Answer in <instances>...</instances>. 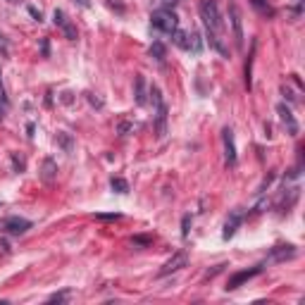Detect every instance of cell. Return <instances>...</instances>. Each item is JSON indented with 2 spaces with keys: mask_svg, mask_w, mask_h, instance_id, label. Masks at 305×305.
<instances>
[{
  "mask_svg": "<svg viewBox=\"0 0 305 305\" xmlns=\"http://www.w3.org/2000/svg\"><path fill=\"white\" fill-rule=\"evenodd\" d=\"M150 24L162 34H174L179 29V19L172 10H155L150 15Z\"/></svg>",
  "mask_w": 305,
  "mask_h": 305,
  "instance_id": "cell-2",
  "label": "cell"
},
{
  "mask_svg": "<svg viewBox=\"0 0 305 305\" xmlns=\"http://www.w3.org/2000/svg\"><path fill=\"white\" fill-rule=\"evenodd\" d=\"M29 15H31L34 19H36V22H43V15H41V10L31 8V5H29Z\"/></svg>",
  "mask_w": 305,
  "mask_h": 305,
  "instance_id": "cell-24",
  "label": "cell"
},
{
  "mask_svg": "<svg viewBox=\"0 0 305 305\" xmlns=\"http://www.w3.org/2000/svg\"><path fill=\"white\" fill-rule=\"evenodd\" d=\"M253 5H258V8H262V5H265V0H253Z\"/></svg>",
  "mask_w": 305,
  "mask_h": 305,
  "instance_id": "cell-30",
  "label": "cell"
},
{
  "mask_svg": "<svg viewBox=\"0 0 305 305\" xmlns=\"http://www.w3.org/2000/svg\"><path fill=\"white\" fill-rule=\"evenodd\" d=\"M134 243H141V246H145V243H148V239H143V236H138V239H134Z\"/></svg>",
  "mask_w": 305,
  "mask_h": 305,
  "instance_id": "cell-29",
  "label": "cell"
},
{
  "mask_svg": "<svg viewBox=\"0 0 305 305\" xmlns=\"http://www.w3.org/2000/svg\"><path fill=\"white\" fill-rule=\"evenodd\" d=\"M57 145H60L64 152H72V150H74L72 134H67V131H60V134H57Z\"/></svg>",
  "mask_w": 305,
  "mask_h": 305,
  "instance_id": "cell-16",
  "label": "cell"
},
{
  "mask_svg": "<svg viewBox=\"0 0 305 305\" xmlns=\"http://www.w3.org/2000/svg\"><path fill=\"white\" fill-rule=\"evenodd\" d=\"M53 19H55V27H57L60 31H62L67 41H77V27H74L72 22H69V17L64 15L62 10H55Z\"/></svg>",
  "mask_w": 305,
  "mask_h": 305,
  "instance_id": "cell-4",
  "label": "cell"
},
{
  "mask_svg": "<svg viewBox=\"0 0 305 305\" xmlns=\"http://www.w3.org/2000/svg\"><path fill=\"white\" fill-rule=\"evenodd\" d=\"M229 17H232V27H234V41H236V45L241 48L243 45V29H241V15H239V10L229 8Z\"/></svg>",
  "mask_w": 305,
  "mask_h": 305,
  "instance_id": "cell-10",
  "label": "cell"
},
{
  "mask_svg": "<svg viewBox=\"0 0 305 305\" xmlns=\"http://www.w3.org/2000/svg\"><path fill=\"white\" fill-rule=\"evenodd\" d=\"M277 112H279V117H281V122L288 126V134L296 136L298 134V124H296V119H293V115H291V110H288L286 105L281 103V105L277 108Z\"/></svg>",
  "mask_w": 305,
  "mask_h": 305,
  "instance_id": "cell-12",
  "label": "cell"
},
{
  "mask_svg": "<svg viewBox=\"0 0 305 305\" xmlns=\"http://www.w3.org/2000/svg\"><path fill=\"white\" fill-rule=\"evenodd\" d=\"M3 229L10 234H24L27 229H31V222L24 219V217H8V219L3 222Z\"/></svg>",
  "mask_w": 305,
  "mask_h": 305,
  "instance_id": "cell-7",
  "label": "cell"
},
{
  "mask_svg": "<svg viewBox=\"0 0 305 305\" xmlns=\"http://www.w3.org/2000/svg\"><path fill=\"white\" fill-rule=\"evenodd\" d=\"M158 3H160V5H165V10H167V8L174 10V5H177V0H158Z\"/></svg>",
  "mask_w": 305,
  "mask_h": 305,
  "instance_id": "cell-25",
  "label": "cell"
},
{
  "mask_svg": "<svg viewBox=\"0 0 305 305\" xmlns=\"http://www.w3.org/2000/svg\"><path fill=\"white\" fill-rule=\"evenodd\" d=\"M77 3H79L81 8H86V10H89V8H91V0H77Z\"/></svg>",
  "mask_w": 305,
  "mask_h": 305,
  "instance_id": "cell-28",
  "label": "cell"
},
{
  "mask_svg": "<svg viewBox=\"0 0 305 305\" xmlns=\"http://www.w3.org/2000/svg\"><path fill=\"white\" fill-rule=\"evenodd\" d=\"M69 296H72V291L67 288V291H60V293H53L48 300H50V303H64V300H69Z\"/></svg>",
  "mask_w": 305,
  "mask_h": 305,
  "instance_id": "cell-20",
  "label": "cell"
},
{
  "mask_svg": "<svg viewBox=\"0 0 305 305\" xmlns=\"http://www.w3.org/2000/svg\"><path fill=\"white\" fill-rule=\"evenodd\" d=\"M155 134H158V138H162V136L167 134V105L165 103H160L158 108H155Z\"/></svg>",
  "mask_w": 305,
  "mask_h": 305,
  "instance_id": "cell-9",
  "label": "cell"
},
{
  "mask_svg": "<svg viewBox=\"0 0 305 305\" xmlns=\"http://www.w3.org/2000/svg\"><path fill=\"white\" fill-rule=\"evenodd\" d=\"M172 36H174V43L179 45V48H184V50L200 53V48H203V41H200V36H198V34H189V31H181V29H177Z\"/></svg>",
  "mask_w": 305,
  "mask_h": 305,
  "instance_id": "cell-3",
  "label": "cell"
},
{
  "mask_svg": "<svg viewBox=\"0 0 305 305\" xmlns=\"http://www.w3.org/2000/svg\"><path fill=\"white\" fill-rule=\"evenodd\" d=\"M10 55V43H8V38L0 34V57H8Z\"/></svg>",
  "mask_w": 305,
  "mask_h": 305,
  "instance_id": "cell-22",
  "label": "cell"
},
{
  "mask_svg": "<svg viewBox=\"0 0 305 305\" xmlns=\"http://www.w3.org/2000/svg\"><path fill=\"white\" fill-rule=\"evenodd\" d=\"M200 17H203L205 31H215V34H222L224 31V22H222V15L217 10L215 0H203L200 3Z\"/></svg>",
  "mask_w": 305,
  "mask_h": 305,
  "instance_id": "cell-1",
  "label": "cell"
},
{
  "mask_svg": "<svg viewBox=\"0 0 305 305\" xmlns=\"http://www.w3.org/2000/svg\"><path fill=\"white\" fill-rule=\"evenodd\" d=\"M181 267H186V253L179 251V253H174L170 260L162 265L160 269V277H167V274H172V272H179Z\"/></svg>",
  "mask_w": 305,
  "mask_h": 305,
  "instance_id": "cell-5",
  "label": "cell"
},
{
  "mask_svg": "<svg viewBox=\"0 0 305 305\" xmlns=\"http://www.w3.org/2000/svg\"><path fill=\"white\" fill-rule=\"evenodd\" d=\"M98 219H119V215H98Z\"/></svg>",
  "mask_w": 305,
  "mask_h": 305,
  "instance_id": "cell-27",
  "label": "cell"
},
{
  "mask_svg": "<svg viewBox=\"0 0 305 305\" xmlns=\"http://www.w3.org/2000/svg\"><path fill=\"white\" fill-rule=\"evenodd\" d=\"M110 186H112V191H117V193H126V191H129V184H126L124 179H119V177H112Z\"/></svg>",
  "mask_w": 305,
  "mask_h": 305,
  "instance_id": "cell-18",
  "label": "cell"
},
{
  "mask_svg": "<svg viewBox=\"0 0 305 305\" xmlns=\"http://www.w3.org/2000/svg\"><path fill=\"white\" fill-rule=\"evenodd\" d=\"M145 96H148V86H145V77H136V86H134V100L136 105H145Z\"/></svg>",
  "mask_w": 305,
  "mask_h": 305,
  "instance_id": "cell-15",
  "label": "cell"
},
{
  "mask_svg": "<svg viewBox=\"0 0 305 305\" xmlns=\"http://www.w3.org/2000/svg\"><path fill=\"white\" fill-rule=\"evenodd\" d=\"M129 129H131V124H126V122H122V124H119V134L124 136L126 131H129Z\"/></svg>",
  "mask_w": 305,
  "mask_h": 305,
  "instance_id": "cell-26",
  "label": "cell"
},
{
  "mask_svg": "<svg viewBox=\"0 0 305 305\" xmlns=\"http://www.w3.org/2000/svg\"><path fill=\"white\" fill-rule=\"evenodd\" d=\"M189 232H191V215H184V219H181V236L189 239Z\"/></svg>",
  "mask_w": 305,
  "mask_h": 305,
  "instance_id": "cell-21",
  "label": "cell"
},
{
  "mask_svg": "<svg viewBox=\"0 0 305 305\" xmlns=\"http://www.w3.org/2000/svg\"><path fill=\"white\" fill-rule=\"evenodd\" d=\"M8 3H22V0H8Z\"/></svg>",
  "mask_w": 305,
  "mask_h": 305,
  "instance_id": "cell-31",
  "label": "cell"
},
{
  "mask_svg": "<svg viewBox=\"0 0 305 305\" xmlns=\"http://www.w3.org/2000/svg\"><path fill=\"white\" fill-rule=\"evenodd\" d=\"M41 181H45V184H50V181L57 177V165H55L53 158H45L43 160V167H41Z\"/></svg>",
  "mask_w": 305,
  "mask_h": 305,
  "instance_id": "cell-13",
  "label": "cell"
},
{
  "mask_svg": "<svg viewBox=\"0 0 305 305\" xmlns=\"http://www.w3.org/2000/svg\"><path fill=\"white\" fill-rule=\"evenodd\" d=\"M296 246H291V243H286V246H277V248H272V253H269V260L272 262H284V260H291V258H296Z\"/></svg>",
  "mask_w": 305,
  "mask_h": 305,
  "instance_id": "cell-8",
  "label": "cell"
},
{
  "mask_svg": "<svg viewBox=\"0 0 305 305\" xmlns=\"http://www.w3.org/2000/svg\"><path fill=\"white\" fill-rule=\"evenodd\" d=\"M262 272V265H255V267H251V269H243V272H236L232 279H229V286L226 288H239L243 284V281H251L253 277H258Z\"/></svg>",
  "mask_w": 305,
  "mask_h": 305,
  "instance_id": "cell-6",
  "label": "cell"
},
{
  "mask_svg": "<svg viewBox=\"0 0 305 305\" xmlns=\"http://www.w3.org/2000/svg\"><path fill=\"white\" fill-rule=\"evenodd\" d=\"M150 55L158 60V62H162V60H165V55H167V48H165V43H162V41H155V43L150 45Z\"/></svg>",
  "mask_w": 305,
  "mask_h": 305,
  "instance_id": "cell-17",
  "label": "cell"
},
{
  "mask_svg": "<svg viewBox=\"0 0 305 305\" xmlns=\"http://www.w3.org/2000/svg\"><path fill=\"white\" fill-rule=\"evenodd\" d=\"M243 222V212L241 210H234L232 212V217L226 219V224H224V232H222V236L224 239H232L234 234H236V229H239V224Z\"/></svg>",
  "mask_w": 305,
  "mask_h": 305,
  "instance_id": "cell-11",
  "label": "cell"
},
{
  "mask_svg": "<svg viewBox=\"0 0 305 305\" xmlns=\"http://www.w3.org/2000/svg\"><path fill=\"white\" fill-rule=\"evenodd\" d=\"M8 108H10V100L5 96V89H3V81H0V119L8 115Z\"/></svg>",
  "mask_w": 305,
  "mask_h": 305,
  "instance_id": "cell-19",
  "label": "cell"
},
{
  "mask_svg": "<svg viewBox=\"0 0 305 305\" xmlns=\"http://www.w3.org/2000/svg\"><path fill=\"white\" fill-rule=\"evenodd\" d=\"M12 165H15V172L24 170V160H22V158H17V152H12Z\"/></svg>",
  "mask_w": 305,
  "mask_h": 305,
  "instance_id": "cell-23",
  "label": "cell"
},
{
  "mask_svg": "<svg viewBox=\"0 0 305 305\" xmlns=\"http://www.w3.org/2000/svg\"><path fill=\"white\" fill-rule=\"evenodd\" d=\"M222 138H224L226 165H234V162H236V148H234V134H232V129H224V131H222Z\"/></svg>",
  "mask_w": 305,
  "mask_h": 305,
  "instance_id": "cell-14",
  "label": "cell"
}]
</instances>
